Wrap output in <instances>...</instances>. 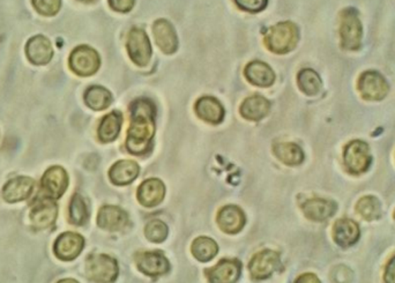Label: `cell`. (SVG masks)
<instances>
[{"instance_id": "17", "label": "cell", "mask_w": 395, "mask_h": 283, "mask_svg": "<svg viewBox=\"0 0 395 283\" xmlns=\"http://www.w3.org/2000/svg\"><path fill=\"white\" fill-rule=\"evenodd\" d=\"M218 224L224 233H240L245 224V214L237 206H226L218 212Z\"/></svg>"}, {"instance_id": "12", "label": "cell", "mask_w": 395, "mask_h": 283, "mask_svg": "<svg viewBox=\"0 0 395 283\" xmlns=\"http://www.w3.org/2000/svg\"><path fill=\"white\" fill-rule=\"evenodd\" d=\"M69 187V176L62 167H51L42 178V189L51 199H58Z\"/></svg>"}, {"instance_id": "31", "label": "cell", "mask_w": 395, "mask_h": 283, "mask_svg": "<svg viewBox=\"0 0 395 283\" xmlns=\"http://www.w3.org/2000/svg\"><path fill=\"white\" fill-rule=\"evenodd\" d=\"M297 81H299V89L310 96L321 93L323 88L321 77L313 70L306 69L299 72Z\"/></svg>"}, {"instance_id": "28", "label": "cell", "mask_w": 395, "mask_h": 283, "mask_svg": "<svg viewBox=\"0 0 395 283\" xmlns=\"http://www.w3.org/2000/svg\"><path fill=\"white\" fill-rule=\"evenodd\" d=\"M277 159L288 165H299L304 161V152L295 143H277L273 148Z\"/></svg>"}, {"instance_id": "1", "label": "cell", "mask_w": 395, "mask_h": 283, "mask_svg": "<svg viewBox=\"0 0 395 283\" xmlns=\"http://www.w3.org/2000/svg\"><path fill=\"white\" fill-rule=\"evenodd\" d=\"M155 106L146 99L135 101L131 106V125L128 128L126 148L134 155H143L152 150L155 133Z\"/></svg>"}, {"instance_id": "4", "label": "cell", "mask_w": 395, "mask_h": 283, "mask_svg": "<svg viewBox=\"0 0 395 283\" xmlns=\"http://www.w3.org/2000/svg\"><path fill=\"white\" fill-rule=\"evenodd\" d=\"M341 44L345 50H358L362 45V23L355 9H345L341 14Z\"/></svg>"}, {"instance_id": "21", "label": "cell", "mask_w": 395, "mask_h": 283, "mask_svg": "<svg viewBox=\"0 0 395 283\" xmlns=\"http://www.w3.org/2000/svg\"><path fill=\"white\" fill-rule=\"evenodd\" d=\"M360 227L356 222L349 218H341L334 224L333 237L336 244L343 248L354 245L360 240Z\"/></svg>"}, {"instance_id": "10", "label": "cell", "mask_w": 395, "mask_h": 283, "mask_svg": "<svg viewBox=\"0 0 395 283\" xmlns=\"http://www.w3.org/2000/svg\"><path fill=\"white\" fill-rule=\"evenodd\" d=\"M57 213L58 209L53 199L45 198V199L38 200L29 215L31 226L38 231L52 227L56 222Z\"/></svg>"}, {"instance_id": "24", "label": "cell", "mask_w": 395, "mask_h": 283, "mask_svg": "<svg viewBox=\"0 0 395 283\" xmlns=\"http://www.w3.org/2000/svg\"><path fill=\"white\" fill-rule=\"evenodd\" d=\"M139 172H140V168L137 162L131 161V160L118 161L110 169V179L116 185H128L138 177Z\"/></svg>"}, {"instance_id": "27", "label": "cell", "mask_w": 395, "mask_h": 283, "mask_svg": "<svg viewBox=\"0 0 395 283\" xmlns=\"http://www.w3.org/2000/svg\"><path fill=\"white\" fill-rule=\"evenodd\" d=\"M123 116L121 112L113 111L106 115L101 121L99 138L102 143H111L118 137L122 128Z\"/></svg>"}, {"instance_id": "11", "label": "cell", "mask_w": 395, "mask_h": 283, "mask_svg": "<svg viewBox=\"0 0 395 283\" xmlns=\"http://www.w3.org/2000/svg\"><path fill=\"white\" fill-rule=\"evenodd\" d=\"M135 264L139 271L148 277H157L168 273L170 264L163 253L160 251H147L135 255Z\"/></svg>"}, {"instance_id": "35", "label": "cell", "mask_w": 395, "mask_h": 283, "mask_svg": "<svg viewBox=\"0 0 395 283\" xmlns=\"http://www.w3.org/2000/svg\"><path fill=\"white\" fill-rule=\"evenodd\" d=\"M35 9L43 16H55L60 11L62 0H33Z\"/></svg>"}, {"instance_id": "22", "label": "cell", "mask_w": 395, "mask_h": 283, "mask_svg": "<svg viewBox=\"0 0 395 283\" xmlns=\"http://www.w3.org/2000/svg\"><path fill=\"white\" fill-rule=\"evenodd\" d=\"M335 202L332 200L310 199L303 204L302 209L306 218L312 221L323 222L335 214Z\"/></svg>"}, {"instance_id": "16", "label": "cell", "mask_w": 395, "mask_h": 283, "mask_svg": "<svg viewBox=\"0 0 395 283\" xmlns=\"http://www.w3.org/2000/svg\"><path fill=\"white\" fill-rule=\"evenodd\" d=\"M27 57L35 65H45L50 62L53 56L50 40L42 35L31 38L26 47Z\"/></svg>"}, {"instance_id": "14", "label": "cell", "mask_w": 395, "mask_h": 283, "mask_svg": "<svg viewBox=\"0 0 395 283\" xmlns=\"http://www.w3.org/2000/svg\"><path fill=\"white\" fill-rule=\"evenodd\" d=\"M242 271V265L236 259H223L214 267L206 271L211 283H235L238 280Z\"/></svg>"}, {"instance_id": "41", "label": "cell", "mask_w": 395, "mask_h": 283, "mask_svg": "<svg viewBox=\"0 0 395 283\" xmlns=\"http://www.w3.org/2000/svg\"><path fill=\"white\" fill-rule=\"evenodd\" d=\"M58 283H79L78 281L73 280V279H65V280L60 281Z\"/></svg>"}, {"instance_id": "13", "label": "cell", "mask_w": 395, "mask_h": 283, "mask_svg": "<svg viewBox=\"0 0 395 283\" xmlns=\"http://www.w3.org/2000/svg\"><path fill=\"white\" fill-rule=\"evenodd\" d=\"M84 240L75 233H65L60 235L55 243V255L62 260H73L84 250Z\"/></svg>"}, {"instance_id": "38", "label": "cell", "mask_w": 395, "mask_h": 283, "mask_svg": "<svg viewBox=\"0 0 395 283\" xmlns=\"http://www.w3.org/2000/svg\"><path fill=\"white\" fill-rule=\"evenodd\" d=\"M135 0H109L110 6L117 12L128 13L133 9Z\"/></svg>"}, {"instance_id": "3", "label": "cell", "mask_w": 395, "mask_h": 283, "mask_svg": "<svg viewBox=\"0 0 395 283\" xmlns=\"http://www.w3.org/2000/svg\"><path fill=\"white\" fill-rule=\"evenodd\" d=\"M86 274L94 282L111 283L118 275V265L109 255H93L86 262Z\"/></svg>"}, {"instance_id": "8", "label": "cell", "mask_w": 395, "mask_h": 283, "mask_svg": "<svg viewBox=\"0 0 395 283\" xmlns=\"http://www.w3.org/2000/svg\"><path fill=\"white\" fill-rule=\"evenodd\" d=\"M358 89L367 101H380L389 93V84L378 72H365L358 81Z\"/></svg>"}, {"instance_id": "30", "label": "cell", "mask_w": 395, "mask_h": 283, "mask_svg": "<svg viewBox=\"0 0 395 283\" xmlns=\"http://www.w3.org/2000/svg\"><path fill=\"white\" fill-rule=\"evenodd\" d=\"M192 255L196 257L199 262H207L214 258L218 251V246L215 240L209 237H198L192 243L191 248Z\"/></svg>"}, {"instance_id": "9", "label": "cell", "mask_w": 395, "mask_h": 283, "mask_svg": "<svg viewBox=\"0 0 395 283\" xmlns=\"http://www.w3.org/2000/svg\"><path fill=\"white\" fill-rule=\"evenodd\" d=\"M280 267V255L272 250H264L262 253H257L249 265L251 275L257 280L267 279Z\"/></svg>"}, {"instance_id": "18", "label": "cell", "mask_w": 395, "mask_h": 283, "mask_svg": "<svg viewBox=\"0 0 395 283\" xmlns=\"http://www.w3.org/2000/svg\"><path fill=\"white\" fill-rule=\"evenodd\" d=\"M128 216L123 209L115 206H104L97 215L99 227L106 231H117L126 227Z\"/></svg>"}, {"instance_id": "15", "label": "cell", "mask_w": 395, "mask_h": 283, "mask_svg": "<svg viewBox=\"0 0 395 283\" xmlns=\"http://www.w3.org/2000/svg\"><path fill=\"white\" fill-rule=\"evenodd\" d=\"M152 33L160 49L167 55L176 52L178 49V38L174 26L168 20L161 19L152 26Z\"/></svg>"}, {"instance_id": "43", "label": "cell", "mask_w": 395, "mask_h": 283, "mask_svg": "<svg viewBox=\"0 0 395 283\" xmlns=\"http://www.w3.org/2000/svg\"><path fill=\"white\" fill-rule=\"evenodd\" d=\"M394 218H395V212H394Z\"/></svg>"}, {"instance_id": "23", "label": "cell", "mask_w": 395, "mask_h": 283, "mask_svg": "<svg viewBox=\"0 0 395 283\" xmlns=\"http://www.w3.org/2000/svg\"><path fill=\"white\" fill-rule=\"evenodd\" d=\"M196 112L200 119L211 124H220L224 118L223 106L214 97H201L196 103Z\"/></svg>"}, {"instance_id": "37", "label": "cell", "mask_w": 395, "mask_h": 283, "mask_svg": "<svg viewBox=\"0 0 395 283\" xmlns=\"http://www.w3.org/2000/svg\"><path fill=\"white\" fill-rule=\"evenodd\" d=\"M352 277L354 275H352V270L345 266H338L334 268L333 273L330 275L334 283H352Z\"/></svg>"}, {"instance_id": "7", "label": "cell", "mask_w": 395, "mask_h": 283, "mask_svg": "<svg viewBox=\"0 0 395 283\" xmlns=\"http://www.w3.org/2000/svg\"><path fill=\"white\" fill-rule=\"evenodd\" d=\"M128 51L135 65L146 66L152 60V45L146 33L140 28H133L128 38Z\"/></svg>"}, {"instance_id": "6", "label": "cell", "mask_w": 395, "mask_h": 283, "mask_svg": "<svg viewBox=\"0 0 395 283\" xmlns=\"http://www.w3.org/2000/svg\"><path fill=\"white\" fill-rule=\"evenodd\" d=\"M345 165L349 172L354 174H363L370 168V148L363 141L355 140L349 143L345 150Z\"/></svg>"}, {"instance_id": "32", "label": "cell", "mask_w": 395, "mask_h": 283, "mask_svg": "<svg viewBox=\"0 0 395 283\" xmlns=\"http://www.w3.org/2000/svg\"><path fill=\"white\" fill-rule=\"evenodd\" d=\"M358 214L367 221H374L382 216V206L376 196H363L356 205Z\"/></svg>"}, {"instance_id": "40", "label": "cell", "mask_w": 395, "mask_h": 283, "mask_svg": "<svg viewBox=\"0 0 395 283\" xmlns=\"http://www.w3.org/2000/svg\"><path fill=\"white\" fill-rule=\"evenodd\" d=\"M295 283H321V280L318 279L314 274L306 273L303 274L301 277L296 280Z\"/></svg>"}, {"instance_id": "29", "label": "cell", "mask_w": 395, "mask_h": 283, "mask_svg": "<svg viewBox=\"0 0 395 283\" xmlns=\"http://www.w3.org/2000/svg\"><path fill=\"white\" fill-rule=\"evenodd\" d=\"M84 102L91 109L101 111L111 104L112 95L106 88L93 86L84 94Z\"/></svg>"}, {"instance_id": "34", "label": "cell", "mask_w": 395, "mask_h": 283, "mask_svg": "<svg viewBox=\"0 0 395 283\" xmlns=\"http://www.w3.org/2000/svg\"><path fill=\"white\" fill-rule=\"evenodd\" d=\"M169 229L167 224L161 220H152L147 224L145 235L147 240L154 243H161L168 237Z\"/></svg>"}, {"instance_id": "26", "label": "cell", "mask_w": 395, "mask_h": 283, "mask_svg": "<svg viewBox=\"0 0 395 283\" xmlns=\"http://www.w3.org/2000/svg\"><path fill=\"white\" fill-rule=\"evenodd\" d=\"M245 77L251 84L259 87H269L275 80L273 70L262 62H250L245 67Z\"/></svg>"}, {"instance_id": "25", "label": "cell", "mask_w": 395, "mask_h": 283, "mask_svg": "<svg viewBox=\"0 0 395 283\" xmlns=\"http://www.w3.org/2000/svg\"><path fill=\"white\" fill-rule=\"evenodd\" d=\"M271 103L260 95L247 97L240 106V115L247 121H260L268 115Z\"/></svg>"}, {"instance_id": "39", "label": "cell", "mask_w": 395, "mask_h": 283, "mask_svg": "<svg viewBox=\"0 0 395 283\" xmlns=\"http://www.w3.org/2000/svg\"><path fill=\"white\" fill-rule=\"evenodd\" d=\"M384 279L386 283H395V255L386 266Z\"/></svg>"}, {"instance_id": "19", "label": "cell", "mask_w": 395, "mask_h": 283, "mask_svg": "<svg viewBox=\"0 0 395 283\" xmlns=\"http://www.w3.org/2000/svg\"><path fill=\"white\" fill-rule=\"evenodd\" d=\"M35 189V182L29 177H16L4 187V199L18 202L28 199Z\"/></svg>"}, {"instance_id": "42", "label": "cell", "mask_w": 395, "mask_h": 283, "mask_svg": "<svg viewBox=\"0 0 395 283\" xmlns=\"http://www.w3.org/2000/svg\"><path fill=\"white\" fill-rule=\"evenodd\" d=\"M82 1H93V0H82Z\"/></svg>"}, {"instance_id": "2", "label": "cell", "mask_w": 395, "mask_h": 283, "mask_svg": "<svg viewBox=\"0 0 395 283\" xmlns=\"http://www.w3.org/2000/svg\"><path fill=\"white\" fill-rule=\"evenodd\" d=\"M299 28L293 22H281L272 27L265 36V42L269 50L275 53H288L299 43Z\"/></svg>"}, {"instance_id": "33", "label": "cell", "mask_w": 395, "mask_h": 283, "mask_svg": "<svg viewBox=\"0 0 395 283\" xmlns=\"http://www.w3.org/2000/svg\"><path fill=\"white\" fill-rule=\"evenodd\" d=\"M88 209L86 202L82 199V196L75 194L72 198L71 205H69V218L71 222L75 226H82L88 220Z\"/></svg>"}, {"instance_id": "36", "label": "cell", "mask_w": 395, "mask_h": 283, "mask_svg": "<svg viewBox=\"0 0 395 283\" xmlns=\"http://www.w3.org/2000/svg\"><path fill=\"white\" fill-rule=\"evenodd\" d=\"M237 6L247 12L257 13L264 10L267 0H235Z\"/></svg>"}, {"instance_id": "5", "label": "cell", "mask_w": 395, "mask_h": 283, "mask_svg": "<svg viewBox=\"0 0 395 283\" xmlns=\"http://www.w3.org/2000/svg\"><path fill=\"white\" fill-rule=\"evenodd\" d=\"M100 64L99 53L87 45L77 48L69 57L72 71L82 77L95 74L100 67Z\"/></svg>"}, {"instance_id": "20", "label": "cell", "mask_w": 395, "mask_h": 283, "mask_svg": "<svg viewBox=\"0 0 395 283\" xmlns=\"http://www.w3.org/2000/svg\"><path fill=\"white\" fill-rule=\"evenodd\" d=\"M165 184L156 178H150L141 184L138 189V200L146 207H154L161 204L165 198Z\"/></svg>"}]
</instances>
